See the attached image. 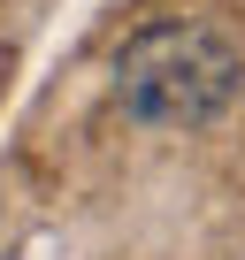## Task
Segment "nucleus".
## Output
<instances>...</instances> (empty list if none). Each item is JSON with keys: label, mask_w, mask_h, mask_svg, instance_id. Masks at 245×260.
Returning <instances> with one entry per match:
<instances>
[{"label": "nucleus", "mask_w": 245, "mask_h": 260, "mask_svg": "<svg viewBox=\"0 0 245 260\" xmlns=\"http://www.w3.org/2000/svg\"><path fill=\"white\" fill-rule=\"evenodd\" d=\"M115 100L146 130H207L245 100V46L207 16H161L115 54Z\"/></svg>", "instance_id": "obj_1"}]
</instances>
